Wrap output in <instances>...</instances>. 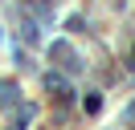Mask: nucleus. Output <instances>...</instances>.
<instances>
[{
  "mask_svg": "<svg viewBox=\"0 0 135 130\" xmlns=\"http://www.w3.org/2000/svg\"><path fill=\"white\" fill-rule=\"evenodd\" d=\"M53 57H61V65H66V69H78V65H74V53H70L66 41H57V45H53Z\"/></svg>",
  "mask_w": 135,
  "mask_h": 130,
  "instance_id": "f257e3e1",
  "label": "nucleus"
},
{
  "mask_svg": "<svg viewBox=\"0 0 135 130\" xmlns=\"http://www.w3.org/2000/svg\"><path fill=\"white\" fill-rule=\"evenodd\" d=\"M12 98H17V85H12V81H4V85H0V102H12Z\"/></svg>",
  "mask_w": 135,
  "mask_h": 130,
  "instance_id": "f03ea898",
  "label": "nucleus"
}]
</instances>
